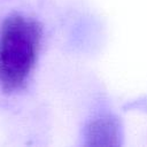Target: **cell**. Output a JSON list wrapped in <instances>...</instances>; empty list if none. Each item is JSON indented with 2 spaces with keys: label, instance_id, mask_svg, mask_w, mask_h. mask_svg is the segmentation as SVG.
<instances>
[{
  "label": "cell",
  "instance_id": "cell-1",
  "mask_svg": "<svg viewBox=\"0 0 147 147\" xmlns=\"http://www.w3.org/2000/svg\"><path fill=\"white\" fill-rule=\"evenodd\" d=\"M42 41L40 23L24 14L7 16L0 26V88L22 90L38 62Z\"/></svg>",
  "mask_w": 147,
  "mask_h": 147
},
{
  "label": "cell",
  "instance_id": "cell-2",
  "mask_svg": "<svg viewBox=\"0 0 147 147\" xmlns=\"http://www.w3.org/2000/svg\"><path fill=\"white\" fill-rule=\"evenodd\" d=\"M119 125L116 118L109 115L94 118L85 130V144L90 146H117L119 145Z\"/></svg>",
  "mask_w": 147,
  "mask_h": 147
}]
</instances>
